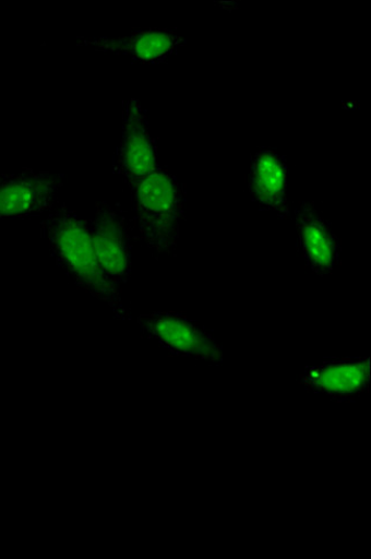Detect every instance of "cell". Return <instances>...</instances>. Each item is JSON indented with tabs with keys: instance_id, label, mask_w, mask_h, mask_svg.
Masks as SVG:
<instances>
[{
	"instance_id": "9",
	"label": "cell",
	"mask_w": 371,
	"mask_h": 559,
	"mask_svg": "<svg viewBox=\"0 0 371 559\" xmlns=\"http://www.w3.org/2000/svg\"><path fill=\"white\" fill-rule=\"evenodd\" d=\"M187 40L176 31L148 28L120 37L77 38L76 45L97 52L125 57L133 62L159 64L175 57Z\"/></svg>"
},
{
	"instance_id": "3",
	"label": "cell",
	"mask_w": 371,
	"mask_h": 559,
	"mask_svg": "<svg viewBox=\"0 0 371 559\" xmlns=\"http://www.w3.org/2000/svg\"><path fill=\"white\" fill-rule=\"evenodd\" d=\"M141 334L171 355L207 362H222L223 348L214 334L180 312L155 311L140 314Z\"/></svg>"
},
{
	"instance_id": "6",
	"label": "cell",
	"mask_w": 371,
	"mask_h": 559,
	"mask_svg": "<svg viewBox=\"0 0 371 559\" xmlns=\"http://www.w3.org/2000/svg\"><path fill=\"white\" fill-rule=\"evenodd\" d=\"M64 175L23 168L0 175V221L36 216L51 211L64 183Z\"/></svg>"
},
{
	"instance_id": "5",
	"label": "cell",
	"mask_w": 371,
	"mask_h": 559,
	"mask_svg": "<svg viewBox=\"0 0 371 559\" xmlns=\"http://www.w3.org/2000/svg\"><path fill=\"white\" fill-rule=\"evenodd\" d=\"M160 166L157 141L147 112L136 99L123 103L121 138L113 157V173L132 185Z\"/></svg>"
},
{
	"instance_id": "4",
	"label": "cell",
	"mask_w": 371,
	"mask_h": 559,
	"mask_svg": "<svg viewBox=\"0 0 371 559\" xmlns=\"http://www.w3.org/2000/svg\"><path fill=\"white\" fill-rule=\"evenodd\" d=\"M92 245L105 275L121 288L132 274V230L127 215L108 202H97L87 222Z\"/></svg>"
},
{
	"instance_id": "7",
	"label": "cell",
	"mask_w": 371,
	"mask_h": 559,
	"mask_svg": "<svg viewBox=\"0 0 371 559\" xmlns=\"http://www.w3.org/2000/svg\"><path fill=\"white\" fill-rule=\"evenodd\" d=\"M297 249L308 270L319 278L333 275L340 265L342 247L328 218L313 202L294 207Z\"/></svg>"
},
{
	"instance_id": "1",
	"label": "cell",
	"mask_w": 371,
	"mask_h": 559,
	"mask_svg": "<svg viewBox=\"0 0 371 559\" xmlns=\"http://www.w3.org/2000/svg\"><path fill=\"white\" fill-rule=\"evenodd\" d=\"M40 234L57 265L74 285L109 305L116 319L131 320L130 310L120 295L121 288L109 281L97 262L85 218L61 204L44 218Z\"/></svg>"
},
{
	"instance_id": "10",
	"label": "cell",
	"mask_w": 371,
	"mask_h": 559,
	"mask_svg": "<svg viewBox=\"0 0 371 559\" xmlns=\"http://www.w3.org/2000/svg\"><path fill=\"white\" fill-rule=\"evenodd\" d=\"M246 187L259 209L275 213L283 221L290 215L287 199L288 165L278 151L260 148L252 155Z\"/></svg>"
},
{
	"instance_id": "8",
	"label": "cell",
	"mask_w": 371,
	"mask_h": 559,
	"mask_svg": "<svg viewBox=\"0 0 371 559\" xmlns=\"http://www.w3.org/2000/svg\"><path fill=\"white\" fill-rule=\"evenodd\" d=\"M297 381L312 394L354 402L368 392L370 358H326L306 368Z\"/></svg>"
},
{
	"instance_id": "2",
	"label": "cell",
	"mask_w": 371,
	"mask_h": 559,
	"mask_svg": "<svg viewBox=\"0 0 371 559\" xmlns=\"http://www.w3.org/2000/svg\"><path fill=\"white\" fill-rule=\"evenodd\" d=\"M130 188L135 240L158 260L175 254L184 218V185L160 165Z\"/></svg>"
}]
</instances>
